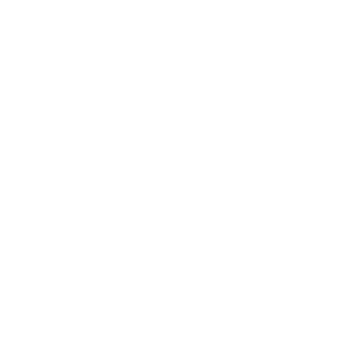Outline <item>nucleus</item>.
I'll return each mask as SVG.
<instances>
[]
</instances>
